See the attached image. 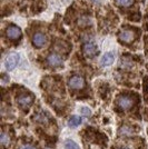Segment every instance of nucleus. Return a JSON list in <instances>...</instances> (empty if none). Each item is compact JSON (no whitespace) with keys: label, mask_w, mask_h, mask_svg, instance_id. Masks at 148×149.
Masks as SVG:
<instances>
[{"label":"nucleus","mask_w":148,"mask_h":149,"mask_svg":"<svg viewBox=\"0 0 148 149\" xmlns=\"http://www.w3.org/2000/svg\"><path fill=\"white\" fill-rule=\"evenodd\" d=\"M19 62V55L17 54H11L6 58L5 60V66L7 70H13Z\"/></svg>","instance_id":"39448f33"},{"label":"nucleus","mask_w":148,"mask_h":149,"mask_svg":"<svg viewBox=\"0 0 148 149\" xmlns=\"http://www.w3.org/2000/svg\"><path fill=\"white\" fill-rule=\"evenodd\" d=\"M7 37L13 39V40H16V39H19L21 37V30L20 28L17 27V26H9L6 30Z\"/></svg>","instance_id":"423d86ee"},{"label":"nucleus","mask_w":148,"mask_h":149,"mask_svg":"<svg viewBox=\"0 0 148 149\" xmlns=\"http://www.w3.org/2000/svg\"><path fill=\"white\" fill-rule=\"evenodd\" d=\"M65 147H66V149H80L79 146L75 143L74 140H67L65 143Z\"/></svg>","instance_id":"ddd939ff"},{"label":"nucleus","mask_w":148,"mask_h":149,"mask_svg":"<svg viewBox=\"0 0 148 149\" xmlns=\"http://www.w3.org/2000/svg\"><path fill=\"white\" fill-rule=\"evenodd\" d=\"M114 59H115V58H114V55H112V54H111V52H107V54H105V55H104V57H103V58H101V65H103V66H110L111 63H112V62H114Z\"/></svg>","instance_id":"9d476101"},{"label":"nucleus","mask_w":148,"mask_h":149,"mask_svg":"<svg viewBox=\"0 0 148 149\" xmlns=\"http://www.w3.org/2000/svg\"><path fill=\"white\" fill-rule=\"evenodd\" d=\"M134 106V99L130 96H120L117 99V107L120 110H129Z\"/></svg>","instance_id":"f257e3e1"},{"label":"nucleus","mask_w":148,"mask_h":149,"mask_svg":"<svg viewBox=\"0 0 148 149\" xmlns=\"http://www.w3.org/2000/svg\"><path fill=\"white\" fill-rule=\"evenodd\" d=\"M115 1L118 6L121 7H129L134 2V0H115Z\"/></svg>","instance_id":"4468645a"},{"label":"nucleus","mask_w":148,"mask_h":149,"mask_svg":"<svg viewBox=\"0 0 148 149\" xmlns=\"http://www.w3.org/2000/svg\"><path fill=\"white\" fill-rule=\"evenodd\" d=\"M20 149H37V148L34 147V146H24L22 148H20Z\"/></svg>","instance_id":"dca6fc26"},{"label":"nucleus","mask_w":148,"mask_h":149,"mask_svg":"<svg viewBox=\"0 0 148 149\" xmlns=\"http://www.w3.org/2000/svg\"><path fill=\"white\" fill-rule=\"evenodd\" d=\"M81 123H82V120H81V118L78 117V116H73L71 118L68 120V125H69L70 127H77V126H79Z\"/></svg>","instance_id":"f8f14e48"},{"label":"nucleus","mask_w":148,"mask_h":149,"mask_svg":"<svg viewBox=\"0 0 148 149\" xmlns=\"http://www.w3.org/2000/svg\"><path fill=\"white\" fill-rule=\"evenodd\" d=\"M0 143H1V146H2L3 148L10 143V136H9V134H7L6 131H2V132H1Z\"/></svg>","instance_id":"9b49d317"},{"label":"nucleus","mask_w":148,"mask_h":149,"mask_svg":"<svg viewBox=\"0 0 148 149\" xmlns=\"http://www.w3.org/2000/svg\"><path fill=\"white\" fill-rule=\"evenodd\" d=\"M47 42V38L46 36L41 33V32H37V33H35L34 35V37H32V45L35 46V47H37V48H41L43 46H45Z\"/></svg>","instance_id":"0eeeda50"},{"label":"nucleus","mask_w":148,"mask_h":149,"mask_svg":"<svg viewBox=\"0 0 148 149\" xmlns=\"http://www.w3.org/2000/svg\"><path fill=\"white\" fill-rule=\"evenodd\" d=\"M119 39L125 44H129L135 39V32L133 30H123L119 33Z\"/></svg>","instance_id":"6e6552de"},{"label":"nucleus","mask_w":148,"mask_h":149,"mask_svg":"<svg viewBox=\"0 0 148 149\" xmlns=\"http://www.w3.org/2000/svg\"><path fill=\"white\" fill-rule=\"evenodd\" d=\"M68 86L73 90H79L85 86V79L81 76H73L68 81Z\"/></svg>","instance_id":"f03ea898"},{"label":"nucleus","mask_w":148,"mask_h":149,"mask_svg":"<svg viewBox=\"0 0 148 149\" xmlns=\"http://www.w3.org/2000/svg\"><path fill=\"white\" fill-rule=\"evenodd\" d=\"M82 54L88 58H93L98 54V49H97V46L93 42H87L82 47Z\"/></svg>","instance_id":"20e7f679"},{"label":"nucleus","mask_w":148,"mask_h":149,"mask_svg":"<svg viewBox=\"0 0 148 149\" xmlns=\"http://www.w3.org/2000/svg\"><path fill=\"white\" fill-rule=\"evenodd\" d=\"M118 149H129V148H127V147H119Z\"/></svg>","instance_id":"a211bd4d"},{"label":"nucleus","mask_w":148,"mask_h":149,"mask_svg":"<svg viewBox=\"0 0 148 149\" xmlns=\"http://www.w3.org/2000/svg\"><path fill=\"white\" fill-rule=\"evenodd\" d=\"M47 62L51 67H60L62 65V58L57 54H50L47 58Z\"/></svg>","instance_id":"1a4fd4ad"},{"label":"nucleus","mask_w":148,"mask_h":149,"mask_svg":"<svg viewBox=\"0 0 148 149\" xmlns=\"http://www.w3.org/2000/svg\"><path fill=\"white\" fill-rule=\"evenodd\" d=\"M7 81H9V78H7V77H3V79H2V84L5 85Z\"/></svg>","instance_id":"f3484780"},{"label":"nucleus","mask_w":148,"mask_h":149,"mask_svg":"<svg viewBox=\"0 0 148 149\" xmlns=\"http://www.w3.org/2000/svg\"><path fill=\"white\" fill-rule=\"evenodd\" d=\"M32 100H34L32 97H31L30 95H28V93H21V95H19L18 97H17V102H18V105L20 106V108H22V109H25V110H27L31 106Z\"/></svg>","instance_id":"7ed1b4c3"},{"label":"nucleus","mask_w":148,"mask_h":149,"mask_svg":"<svg viewBox=\"0 0 148 149\" xmlns=\"http://www.w3.org/2000/svg\"><path fill=\"white\" fill-rule=\"evenodd\" d=\"M81 113H82V115H85V116H90V115H91V111H90V109H89V108H87V107H82V108H81Z\"/></svg>","instance_id":"2eb2a0df"}]
</instances>
